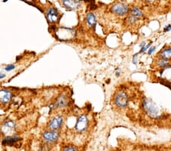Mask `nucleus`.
<instances>
[{
  "mask_svg": "<svg viewBox=\"0 0 171 151\" xmlns=\"http://www.w3.org/2000/svg\"><path fill=\"white\" fill-rule=\"evenodd\" d=\"M63 151H78V149L75 146H66Z\"/></svg>",
  "mask_w": 171,
  "mask_h": 151,
  "instance_id": "18",
  "label": "nucleus"
},
{
  "mask_svg": "<svg viewBox=\"0 0 171 151\" xmlns=\"http://www.w3.org/2000/svg\"><path fill=\"white\" fill-rule=\"evenodd\" d=\"M143 16V13L137 7H132L130 10V16L129 17V21L131 24L135 23L138 20L141 19Z\"/></svg>",
  "mask_w": 171,
  "mask_h": 151,
  "instance_id": "5",
  "label": "nucleus"
},
{
  "mask_svg": "<svg viewBox=\"0 0 171 151\" xmlns=\"http://www.w3.org/2000/svg\"><path fill=\"white\" fill-rule=\"evenodd\" d=\"M46 15L47 20L51 23L56 22L58 20V18H59V12H58L57 10L55 8H53V7H50V8H49L48 9H47Z\"/></svg>",
  "mask_w": 171,
  "mask_h": 151,
  "instance_id": "7",
  "label": "nucleus"
},
{
  "mask_svg": "<svg viewBox=\"0 0 171 151\" xmlns=\"http://www.w3.org/2000/svg\"><path fill=\"white\" fill-rule=\"evenodd\" d=\"M114 101H115V104L120 108H125L129 103L128 95L123 91H120L116 94Z\"/></svg>",
  "mask_w": 171,
  "mask_h": 151,
  "instance_id": "2",
  "label": "nucleus"
},
{
  "mask_svg": "<svg viewBox=\"0 0 171 151\" xmlns=\"http://www.w3.org/2000/svg\"><path fill=\"white\" fill-rule=\"evenodd\" d=\"M19 137L18 136H8V137H5L3 140V144H7V145H12L13 143H16L17 141L19 140Z\"/></svg>",
  "mask_w": 171,
  "mask_h": 151,
  "instance_id": "12",
  "label": "nucleus"
},
{
  "mask_svg": "<svg viewBox=\"0 0 171 151\" xmlns=\"http://www.w3.org/2000/svg\"><path fill=\"white\" fill-rule=\"evenodd\" d=\"M142 106L145 111L148 113L150 116L156 117L159 113V109L157 106L151 99L146 98L143 101Z\"/></svg>",
  "mask_w": 171,
  "mask_h": 151,
  "instance_id": "1",
  "label": "nucleus"
},
{
  "mask_svg": "<svg viewBox=\"0 0 171 151\" xmlns=\"http://www.w3.org/2000/svg\"><path fill=\"white\" fill-rule=\"evenodd\" d=\"M14 68H15V66L13 64H10V65H8V66H6L5 67V69L6 71H11L12 70V69H14Z\"/></svg>",
  "mask_w": 171,
  "mask_h": 151,
  "instance_id": "19",
  "label": "nucleus"
},
{
  "mask_svg": "<svg viewBox=\"0 0 171 151\" xmlns=\"http://www.w3.org/2000/svg\"><path fill=\"white\" fill-rule=\"evenodd\" d=\"M63 116H57V117H54V118H53L50 120V123H49V127L51 130H57L58 128H59L61 127V125L63 124Z\"/></svg>",
  "mask_w": 171,
  "mask_h": 151,
  "instance_id": "9",
  "label": "nucleus"
},
{
  "mask_svg": "<svg viewBox=\"0 0 171 151\" xmlns=\"http://www.w3.org/2000/svg\"><path fill=\"white\" fill-rule=\"evenodd\" d=\"M137 60H138V54H135L133 56L132 63H134V64H136V63H137Z\"/></svg>",
  "mask_w": 171,
  "mask_h": 151,
  "instance_id": "21",
  "label": "nucleus"
},
{
  "mask_svg": "<svg viewBox=\"0 0 171 151\" xmlns=\"http://www.w3.org/2000/svg\"><path fill=\"white\" fill-rule=\"evenodd\" d=\"M160 58L166 59V60L171 59V47L161 50L160 53Z\"/></svg>",
  "mask_w": 171,
  "mask_h": 151,
  "instance_id": "14",
  "label": "nucleus"
},
{
  "mask_svg": "<svg viewBox=\"0 0 171 151\" xmlns=\"http://www.w3.org/2000/svg\"><path fill=\"white\" fill-rule=\"evenodd\" d=\"M171 30V25L170 24H168V25H166V27H164V29H163V31H165V32H167V31H170Z\"/></svg>",
  "mask_w": 171,
  "mask_h": 151,
  "instance_id": "22",
  "label": "nucleus"
},
{
  "mask_svg": "<svg viewBox=\"0 0 171 151\" xmlns=\"http://www.w3.org/2000/svg\"><path fill=\"white\" fill-rule=\"evenodd\" d=\"M5 77V74L0 73V79H2V78Z\"/></svg>",
  "mask_w": 171,
  "mask_h": 151,
  "instance_id": "25",
  "label": "nucleus"
},
{
  "mask_svg": "<svg viewBox=\"0 0 171 151\" xmlns=\"http://www.w3.org/2000/svg\"><path fill=\"white\" fill-rule=\"evenodd\" d=\"M120 69H117V71H116V75L117 76H120Z\"/></svg>",
  "mask_w": 171,
  "mask_h": 151,
  "instance_id": "24",
  "label": "nucleus"
},
{
  "mask_svg": "<svg viewBox=\"0 0 171 151\" xmlns=\"http://www.w3.org/2000/svg\"><path fill=\"white\" fill-rule=\"evenodd\" d=\"M169 60L162 59V58H160V59L157 60V65L159 66V67H161V68L166 67V68L168 66V65H169Z\"/></svg>",
  "mask_w": 171,
  "mask_h": 151,
  "instance_id": "16",
  "label": "nucleus"
},
{
  "mask_svg": "<svg viewBox=\"0 0 171 151\" xmlns=\"http://www.w3.org/2000/svg\"><path fill=\"white\" fill-rule=\"evenodd\" d=\"M87 22L89 24L90 26H95V24H96V15H95V13L93 12H89L88 13L86 16Z\"/></svg>",
  "mask_w": 171,
  "mask_h": 151,
  "instance_id": "13",
  "label": "nucleus"
},
{
  "mask_svg": "<svg viewBox=\"0 0 171 151\" xmlns=\"http://www.w3.org/2000/svg\"><path fill=\"white\" fill-rule=\"evenodd\" d=\"M88 125V119L87 117V116L85 115H82L78 118V120L76 122V126H75V128L78 131H85L87 129Z\"/></svg>",
  "mask_w": 171,
  "mask_h": 151,
  "instance_id": "6",
  "label": "nucleus"
},
{
  "mask_svg": "<svg viewBox=\"0 0 171 151\" xmlns=\"http://www.w3.org/2000/svg\"><path fill=\"white\" fill-rule=\"evenodd\" d=\"M57 104L59 107H65L68 104V98L65 95H61L57 100Z\"/></svg>",
  "mask_w": 171,
  "mask_h": 151,
  "instance_id": "15",
  "label": "nucleus"
},
{
  "mask_svg": "<svg viewBox=\"0 0 171 151\" xmlns=\"http://www.w3.org/2000/svg\"><path fill=\"white\" fill-rule=\"evenodd\" d=\"M11 93L6 89L0 90V101L2 103H8L11 100Z\"/></svg>",
  "mask_w": 171,
  "mask_h": 151,
  "instance_id": "10",
  "label": "nucleus"
},
{
  "mask_svg": "<svg viewBox=\"0 0 171 151\" xmlns=\"http://www.w3.org/2000/svg\"><path fill=\"white\" fill-rule=\"evenodd\" d=\"M155 49H156V47L155 46H153V47H151L150 48L148 49V55H151L152 53L154 52Z\"/></svg>",
  "mask_w": 171,
  "mask_h": 151,
  "instance_id": "20",
  "label": "nucleus"
},
{
  "mask_svg": "<svg viewBox=\"0 0 171 151\" xmlns=\"http://www.w3.org/2000/svg\"><path fill=\"white\" fill-rule=\"evenodd\" d=\"M151 45V43H147V44H146L144 47L141 48V50H140V51H139L138 53H143L145 51H147V50H148V49H149V47H150Z\"/></svg>",
  "mask_w": 171,
  "mask_h": 151,
  "instance_id": "17",
  "label": "nucleus"
},
{
  "mask_svg": "<svg viewBox=\"0 0 171 151\" xmlns=\"http://www.w3.org/2000/svg\"><path fill=\"white\" fill-rule=\"evenodd\" d=\"M43 137L46 141L50 142V143H53V142L56 141L59 138V134L57 132L53 131H46L43 133Z\"/></svg>",
  "mask_w": 171,
  "mask_h": 151,
  "instance_id": "8",
  "label": "nucleus"
},
{
  "mask_svg": "<svg viewBox=\"0 0 171 151\" xmlns=\"http://www.w3.org/2000/svg\"><path fill=\"white\" fill-rule=\"evenodd\" d=\"M146 44H147V43H146V42L143 41V42H141V44H140V47H141V48H142V47H144Z\"/></svg>",
  "mask_w": 171,
  "mask_h": 151,
  "instance_id": "23",
  "label": "nucleus"
},
{
  "mask_svg": "<svg viewBox=\"0 0 171 151\" xmlns=\"http://www.w3.org/2000/svg\"><path fill=\"white\" fill-rule=\"evenodd\" d=\"M129 11V8L128 5L123 2H117L111 7V11L118 15H124L127 14Z\"/></svg>",
  "mask_w": 171,
  "mask_h": 151,
  "instance_id": "3",
  "label": "nucleus"
},
{
  "mask_svg": "<svg viewBox=\"0 0 171 151\" xmlns=\"http://www.w3.org/2000/svg\"><path fill=\"white\" fill-rule=\"evenodd\" d=\"M56 36L61 40H69L75 37V31L67 28H59L56 31Z\"/></svg>",
  "mask_w": 171,
  "mask_h": 151,
  "instance_id": "4",
  "label": "nucleus"
},
{
  "mask_svg": "<svg viewBox=\"0 0 171 151\" xmlns=\"http://www.w3.org/2000/svg\"><path fill=\"white\" fill-rule=\"evenodd\" d=\"M63 4L66 8H70V9H75V8H77L81 5V2L78 0H75V1H73V0H64L63 2Z\"/></svg>",
  "mask_w": 171,
  "mask_h": 151,
  "instance_id": "11",
  "label": "nucleus"
}]
</instances>
